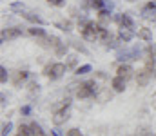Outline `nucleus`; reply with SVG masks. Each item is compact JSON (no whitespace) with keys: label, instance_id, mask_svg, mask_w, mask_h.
Segmentation results:
<instances>
[{"label":"nucleus","instance_id":"nucleus-15","mask_svg":"<svg viewBox=\"0 0 156 136\" xmlns=\"http://www.w3.org/2000/svg\"><path fill=\"white\" fill-rule=\"evenodd\" d=\"M31 125V133H33V136H47L45 133H44V129L40 127L37 122H33V124H29Z\"/></svg>","mask_w":156,"mask_h":136},{"label":"nucleus","instance_id":"nucleus-1","mask_svg":"<svg viewBox=\"0 0 156 136\" xmlns=\"http://www.w3.org/2000/svg\"><path fill=\"white\" fill-rule=\"evenodd\" d=\"M98 92V84L94 80H87V82H82L76 89V96L78 98H91Z\"/></svg>","mask_w":156,"mask_h":136},{"label":"nucleus","instance_id":"nucleus-4","mask_svg":"<svg viewBox=\"0 0 156 136\" xmlns=\"http://www.w3.org/2000/svg\"><path fill=\"white\" fill-rule=\"evenodd\" d=\"M151 76H153V71H149L147 67H144V69H140V71L136 73V84H138L140 87H145V85L149 84V80H151Z\"/></svg>","mask_w":156,"mask_h":136},{"label":"nucleus","instance_id":"nucleus-13","mask_svg":"<svg viewBox=\"0 0 156 136\" xmlns=\"http://www.w3.org/2000/svg\"><path fill=\"white\" fill-rule=\"evenodd\" d=\"M138 38H140V40H145V42H151V40H153V33H151V29H147V27L138 29Z\"/></svg>","mask_w":156,"mask_h":136},{"label":"nucleus","instance_id":"nucleus-5","mask_svg":"<svg viewBox=\"0 0 156 136\" xmlns=\"http://www.w3.org/2000/svg\"><path fill=\"white\" fill-rule=\"evenodd\" d=\"M116 76H122L123 80H129V78L134 76V69L129 64H122V65H118V69H116Z\"/></svg>","mask_w":156,"mask_h":136},{"label":"nucleus","instance_id":"nucleus-23","mask_svg":"<svg viewBox=\"0 0 156 136\" xmlns=\"http://www.w3.org/2000/svg\"><path fill=\"white\" fill-rule=\"evenodd\" d=\"M91 4H93V7H96V9H104V5H105L104 0H93Z\"/></svg>","mask_w":156,"mask_h":136},{"label":"nucleus","instance_id":"nucleus-14","mask_svg":"<svg viewBox=\"0 0 156 136\" xmlns=\"http://www.w3.org/2000/svg\"><path fill=\"white\" fill-rule=\"evenodd\" d=\"M26 20H29V22H33V24H38V26H44V20L40 18V16H37L35 13H24L22 15Z\"/></svg>","mask_w":156,"mask_h":136},{"label":"nucleus","instance_id":"nucleus-11","mask_svg":"<svg viewBox=\"0 0 156 136\" xmlns=\"http://www.w3.org/2000/svg\"><path fill=\"white\" fill-rule=\"evenodd\" d=\"M27 33H29L31 37H37V38H44V37H45V29H44L42 26H33V27H29Z\"/></svg>","mask_w":156,"mask_h":136},{"label":"nucleus","instance_id":"nucleus-28","mask_svg":"<svg viewBox=\"0 0 156 136\" xmlns=\"http://www.w3.org/2000/svg\"><path fill=\"white\" fill-rule=\"evenodd\" d=\"M153 109H156V92L153 94Z\"/></svg>","mask_w":156,"mask_h":136},{"label":"nucleus","instance_id":"nucleus-16","mask_svg":"<svg viewBox=\"0 0 156 136\" xmlns=\"http://www.w3.org/2000/svg\"><path fill=\"white\" fill-rule=\"evenodd\" d=\"M18 136H33V133H31V125L20 124V125H18Z\"/></svg>","mask_w":156,"mask_h":136},{"label":"nucleus","instance_id":"nucleus-31","mask_svg":"<svg viewBox=\"0 0 156 136\" xmlns=\"http://www.w3.org/2000/svg\"><path fill=\"white\" fill-rule=\"evenodd\" d=\"M127 2H134V0H127Z\"/></svg>","mask_w":156,"mask_h":136},{"label":"nucleus","instance_id":"nucleus-19","mask_svg":"<svg viewBox=\"0 0 156 136\" xmlns=\"http://www.w3.org/2000/svg\"><path fill=\"white\" fill-rule=\"evenodd\" d=\"M11 131H13V124L11 122H5V124H2V133H0V136H7Z\"/></svg>","mask_w":156,"mask_h":136},{"label":"nucleus","instance_id":"nucleus-32","mask_svg":"<svg viewBox=\"0 0 156 136\" xmlns=\"http://www.w3.org/2000/svg\"><path fill=\"white\" fill-rule=\"evenodd\" d=\"M16 136H18V134H16Z\"/></svg>","mask_w":156,"mask_h":136},{"label":"nucleus","instance_id":"nucleus-20","mask_svg":"<svg viewBox=\"0 0 156 136\" xmlns=\"http://www.w3.org/2000/svg\"><path fill=\"white\" fill-rule=\"evenodd\" d=\"M66 53H67V45L66 44H60L56 47V56H64Z\"/></svg>","mask_w":156,"mask_h":136},{"label":"nucleus","instance_id":"nucleus-17","mask_svg":"<svg viewBox=\"0 0 156 136\" xmlns=\"http://www.w3.org/2000/svg\"><path fill=\"white\" fill-rule=\"evenodd\" d=\"M55 26H56L58 29H62V31H66V33H69V31L73 29V24H71V22H56Z\"/></svg>","mask_w":156,"mask_h":136},{"label":"nucleus","instance_id":"nucleus-7","mask_svg":"<svg viewBox=\"0 0 156 136\" xmlns=\"http://www.w3.org/2000/svg\"><path fill=\"white\" fill-rule=\"evenodd\" d=\"M133 37H134V31H133V29H127V27H120V31H118V38H120L123 44L131 42V40H133Z\"/></svg>","mask_w":156,"mask_h":136},{"label":"nucleus","instance_id":"nucleus-3","mask_svg":"<svg viewBox=\"0 0 156 136\" xmlns=\"http://www.w3.org/2000/svg\"><path fill=\"white\" fill-rule=\"evenodd\" d=\"M69 116H71V111H69V107L58 109V111L53 114V124H55V125H62V124H66V122L69 120Z\"/></svg>","mask_w":156,"mask_h":136},{"label":"nucleus","instance_id":"nucleus-9","mask_svg":"<svg viewBox=\"0 0 156 136\" xmlns=\"http://www.w3.org/2000/svg\"><path fill=\"white\" fill-rule=\"evenodd\" d=\"M27 76H29L27 71H18V73H15V76H13V85H15V87H20V85L27 80Z\"/></svg>","mask_w":156,"mask_h":136},{"label":"nucleus","instance_id":"nucleus-12","mask_svg":"<svg viewBox=\"0 0 156 136\" xmlns=\"http://www.w3.org/2000/svg\"><path fill=\"white\" fill-rule=\"evenodd\" d=\"M60 44H62V42H60L58 37H45V40L42 42V45H45V47H55V49H56Z\"/></svg>","mask_w":156,"mask_h":136},{"label":"nucleus","instance_id":"nucleus-21","mask_svg":"<svg viewBox=\"0 0 156 136\" xmlns=\"http://www.w3.org/2000/svg\"><path fill=\"white\" fill-rule=\"evenodd\" d=\"M0 82H2V84L7 82V69H5V67H0Z\"/></svg>","mask_w":156,"mask_h":136},{"label":"nucleus","instance_id":"nucleus-24","mask_svg":"<svg viewBox=\"0 0 156 136\" xmlns=\"http://www.w3.org/2000/svg\"><path fill=\"white\" fill-rule=\"evenodd\" d=\"M66 136H82V131H80V129H69V131L66 133Z\"/></svg>","mask_w":156,"mask_h":136},{"label":"nucleus","instance_id":"nucleus-2","mask_svg":"<svg viewBox=\"0 0 156 136\" xmlns=\"http://www.w3.org/2000/svg\"><path fill=\"white\" fill-rule=\"evenodd\" d=\"M67 71V65L62 64V62H56V64H51L44 69V75L49 78V80H58L64 76V73Z\"/></svg>","mask_w":156,"mask_h":136},{"label":"nucleus","instance_id":"nucleus-26","mask_svg":"<svg viewBox=\"0 0 156 136\" xmlns=\"http://www.w3.org/2000/svg\"><path fill=\"white\" fill-rule=\"evenodd\" d=\"M9 7H11L13 11H16V9H20V11H22V9H24V4H20V2H15V4H11Z\"/></svg>","mask_w":156,"mask_h":136},{"label":"nucleus","instance_id":"nucleus-27","mask_svg":"<svg viewBox=\"0 0 156 136\" xmlns=\"http://www.w3.org/2000/svg\"><path fill=\"white\" fill-rule=\"evenodd\" d=\"M66 65H67V67H75V65H76V56H69V60H67Z\"/></svg>","mask_w":156,"mask_h":136},{"label":"nucleus","instance_id":"nucleus-29","mask_svg":"<svg viewBox=\"0 0 156 136\" xmlns=\"http://www.w3.org/2000/svg\"><path fill=\"white\" fill-rule=\"evenodd\" d=\"M153 75L156 76V64H154V67H153Z\"/></svg>","mask_w":156,"mask_h":136},{"label":"nucleus","instance_id":"nucleus-22","mask_svg":"<svg viewBox=\"0 0 156 136\" xmlns=\"http://www.w3.org/2000/svg\"><path fill=\"white\" fill-rule=\"evenodd\" d=\"M47 4L55 5V7H62V5H66V0H47Z\"/></svg>","mask_w":156,"mask_h":136},{"label":"nucleus","instance_id":"nucleus-10","mask_svg":"<svg viewBox=\"0 0 156 136\" xmlns=\"http://www.w3.org/2000/svg\"><path fill=\"white\" fill-rule=\"evenodd\" d=\"M125 82H127V80H123L122 76H115V78L111 80V87L116 91V92H123V91H125Z\"/></svg>","mask_w":156,"mask_h":136},{"label":"nucleus","instance_id":"nucleus-18","mask_svg":"<svg viewBox=\"0 0 156 136\" xmlns=\"http://www.w3.org/2000/svg\"><path fill=\"white\" fill-rule=\"evenodd\" d=\"M93 71V67L89 65V64H85V65H80V67H76V75H87V73H91Z\"/></svg>","mask_w":156,"mask_h":136},{"label":"nucleus","instance_id":"nucleus-6","mask_svg":"<svg viewBox=\"0 0 156 136\" xmlns=\"http://www.w3.org/2000/svg\"><path fill=\"white\" fill-rule=\"evenodd\" d=\"M18 37H22V29L20 27H9V29L2 31V42H5V38L7 40H15Z\"/></svg>","mask_w":156,"mask_h":136},{"label":"nucleus","instance_id":"nucleus-30","mask_svg":"<svg viewBox=\"0 0 156 136\" xmlns=\"http://www.w3.org/2000/svg\"><path fill=\"white\" fill-rule=\"evenodd\" d=\"M53 136H60V134H58V133H56V131H53Z\"/></svg>","mask_w":156,"mask_h":136},{"label":"nucleus","instance_id":"nucleus-25","mask_svg":"<svg viewBox=\"0 0 156 136\" xmlns=\"http://www.w3.org/2000/svg\"><path fill=\"white\" fill-rule=\"evenodd\" d=\"M20 113H22L24 116H29V114H31V105H24V107L20 109Z\"/></svg>","mask_w":156,"mask_h":136},{"label":"nucleus","instance_id":"nucleus-8","mask_svg":"<svg viewBox=\"0 0 156 136\" xmlns=\"http://www.w3.org/2000/svg\"><path fill=\"white\" fill-rule=\"evenodd\" d=\"M116 20L120 22V27H127V29L134 31V22L129 15H120V16H116Z\"/></svg>","mask_w":156,"mask_h":136}]
</instances>
